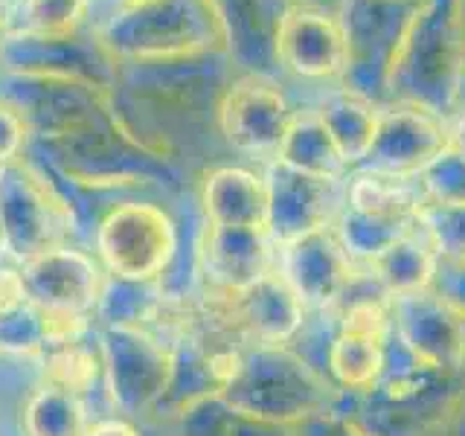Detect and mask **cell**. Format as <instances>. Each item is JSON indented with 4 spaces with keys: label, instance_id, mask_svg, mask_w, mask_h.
<instances>
[{
    "label": "cell",
    "instance_id": "22",
    "mask_svg": "<svg viewBox=\"0 0 465 436\" xmlns=\"http://www.w3.org/2000/svg\"><path fill=\"white\" fill-rule=\"evenodd\" d=\"M378 285L384 294L404 297L416 294V291H428L436 282V271H440V256L436 247L425 236V230L416 227L411 236L399 239L396 244H390L387 251L370 262Z\"/></svg>",
    "mask_w": 465,
    "mask_h": 436
},
{
    "label": "cell",
    "instance_id": "42",
    "mask_svg": "<svg viewBox=\"0 0 465 436\" xmlns=\"http://www.w3.org/2000/svg\"><path fill=\"white\" fill-rule=\"evenodd\" d=\"M6 15H9V0H0V21L6 24Z\"/></svg>",
    "mask_w": 465,
    "mask_h": 436
},
{
    "label": "cell",
    "instance_id": "31",
    "mask_svg": "<svg viewBox=\"0 0 465 436\" xmlns=\"http://www.w3.org/2000/svg\"><path fill=\"white\" fill-rule=\"evenodd\" d=\"M425 198L433 201H465V160L454 152H445L433 166H428L419 178Z\"/></svg>",
    "mask_w": 465,
    "mask_h": 436
},
{
    "label": "cell",
    "instance_id": "37",
    "mask_svg": "<svg viewBox=\"0 0 465 436\" xmlns=\"http://www.w3.org/2000/svg\"><path fill=\"white\" fill-rule=\"evenodd\" d=\"M442 436H465V396L457 401L454 413L448 416L445 428H442Z\"/></svg>",
    "mask_w": 465,
    "mask_h": 436
},
{
    "label": "cell",
    "instance_id": "14",
    "mask_svg": "<svg viewBox=\"0 0 465 436\" xmlns=\"http://www.w3.org/2000/svg\"><path fill=\"white\" fill-rule=\"evenodd\" d=\"M390 326L411 352L440 370L462 372L465 317L433 288L390 300Z\"/></svg>",
    "mask_w": 465,
    "mask_h": 436
},
{
    "label": "cell",
    "instance_id": "2",
    "mask_svg": "<svg viewBox=\"0 0 465 436\" xmlns=\"http://www.w3.org/2000/svg\"><path fill=\"white\" fill-rule=\"evenodd\" d=\"M96 47L114 62L169 64L224 55L230 33L218 0H152L116 6L94 29Z\"/></svg>",
    "mask_w": 465,
    "mask_h": 436
},
{
    "label": "cell",
    "instance_id": "5",
    "mask_svg": "<svg viewBox=\"0 0 465 436\" xmlns=\"http://www.w3.org/2000/svg\"><path fill=\"white\" fill-rule=\"evenodd\" d=\"M421 0H343L338 21L346 35L343 91H352L372 105H390V73L396 64L407 26Z\"/></svg>",
    "mask_w": 465,
    "mask_h": 436
},
{
    "label": "cell",
    "instance_id": "34",
    "mask_svg": "<svg viewBox=\"0 0 465 436\" xmlns=\"http://www.w3.org/2000/svg\"><path fill=\"white\" fill-rule=\"evenodd\" d=\"M433 291L442 294L465 317V265H448V262H440Z\"/></svg>",
    "mask_w": 465,
    "mask_h": 436
},
{
    "label": "cell",
    "instance_id": "23",
    "mask_svg": "<svg viewBox=\"0 0 465 436\" xmlns=\"http://www.w3.org/2000/svg\"><path fill=\"white\" fill-rule=\"evenodd\" d=\"M169 302V294L160 282H137L123 280V276L105 273L99 300H96V320L102 326H128V329H145L152 332L157 326Z\"/></svg>",
    "mask_w": 465,
    "mask_h": 436
},
{
    "label": "cell",
    "instance_id": "15",
    "mask_svg": "<svg viewBox=\"0 0 465 436\" xmlns=\"http://www.w3.org/2000/svg\"><path fill=\"white\" fill-rule=\"evenodd\" d=\"M262 178H265L268 193L265 230L273 244L285 247L314 230L329 227L338 181L312 178V174H302L280 160H271Z\"/></svg>",
    "mask_w": 465,
    "mask_h": 436
},
{
    "label": "cell",
    "instance_id": "41",
    "mask_svg": "<svg viewBox=\"0 0 465 436\" xmlns=\"http://www.w3.org/2000/svg\"><path fill=\"white\" fill-rule=\"evenodd\" d=\"M120 6H140V4H152V0H116Z\"/></svg>",
    "mask_w": 465,
    "mask_h": 436
},
{
    "label": "cell",
    "instance_id": "1",
    "mask_svg": "<svg viewBox=\"0 0 465 436\" xmlns=\"http://www.w3.org/2000/svg\"><path fill=\"white\" fill-rule=\"evenodd\" d=\"M465 396V375L419 361L390 326L384 370L363 392H341V411L370 436H436Z\"/></svg>",
    "mask_w": 465,
    "mask_h": 436
},
{
    "label": "cell",
    "instance_id": "16",
    "mask_svg": "<svg viewBox=\"0 0 465 436\" xmlns=\"http://www.w3.org/2000/svg\"><path fill=\"white\" fill-rule=\"evenodd\" d=\"M280 273L297 291L305 309H331L349 282H352V259L334 236V230L323 227L309 236L285 244Z\"/></svg>",
    "mask_w": 465,
    "mask_h": 436
},
{
    "label": "cell",
    "instance_id": "7",
    "mask_svg": "<svg viewBox=\"0 0 465 436\" xmlns=\"http://www.w3.org/2000/svg\"><path fill=\"white\" fill-rule=\"evenodd\" d=\"M0 230L6 253L24 262L64 244L73 233V210L62 193L26 160L0 166Z\"/></svg>",
    "mask_w": 465,
    "mask_h": 436
},
{
    "label": "cell",
    "instance_id": "24",
    "mask_svg": "<svg viewBox=\"0 0 465 436\" xmlns=\"http://www.w3.org/2000/svg\"><path fill=\"white\" fill-rule=\"evenodd\" d=\"M94 0H21L9 12L6 33L9 38L24 41H70L87 21Z\"/></svg>",
    "mask_w": 465,
    "mask_h": 436
},
{
    "label": "cell",
    "instance_id": "45",
    "mask_svg": "<svg viewBox=\"0 0 465 436\" xmlns=\"http://www.w3.org/2000/svg\"><path fill=\"white\" fill-rule=\"evenodd\" d=\"M462 375H465V361H462Z\"/></svg>",
    "mask_w": 465,
    "mask_h": 436
},
{
    "label": "cell",
    "instance_id": "33",
    "mask_svg": "<svg viewBox=\"0 0 465 436\" xmlns=\"http://www.w3.org/2000/svg\"><path fill=\"white\" fill-rule=\"evenodd\" d=\"M294 436H370V433H363L346 413L329 411V413H320V416L300 421L294 428Z\"/></svg>",
    "mask_w": 465,
    "mask_h": 436
},
{
    "label": "cell",
    "instance_id": "29",
    "mask_svg": "<svg viewBox=\"0 0 465 436\" xmlns=\"http://www.w3.org/2000/svg\"><path fill=\"white\" fill-rule=\"evenodd\" d=\"M50 346L47 312L26 297L0 309V355L38 358Z\"/></svg>",
    "mask_w": 465,
    "mask_h": 436
},
{
    "label": "cell",
    "instance_id": "35",
    "mask_svg": "<svg viewBox=\"0 0 465 436\" xmlns=\"http://www.w3.org/2000/svg\"><path fill=\"white\" fill-rule=\"evenodd\" d=\"M24 300V288H21V273H18V265L15 268H6L0 265V309H6V305Z\"/></svg>",
    "mask_w": 465,
    "mask_h": 436
},
{
    "label": "cell",
    "instance_id": "26",
    "mask_svg": "<svg viewBox=\"0 0 465 436\" xmlns=\"http://www.w3.org/2000/svg\"><path fill=\"white\" fill-rule=\"evenodd\" d=\"M38 361H41L44 384L62 387L79 399H84L105 378L99 341L91 343L87 338H79V341L53 343L38 355Z\"/></svg>",
    "mask_w": 465,
    "mask_h": 436
},
{
    "label": "cell",
    "instance_id": "27",
    "mask_svg": "<svg viewBox=\"0 0 465 436\" xmlns=\"http://www.w3.org/2000/svg\"><path fill=\"white\" fill-rule=\"evenodd\" d=\"M416 227H419V218L367 215V213H358L343 203L338 224H334V236H338V242L343 244L349 259L372 262L381 256L390 244L411 236Z\"/></svg>",
    "mask_w": 465,
    "mask_h": 436
},
{
    "label": "cell",
    "instance_id": "10",
    "mask_svg": "<svg viewBox=\"0 0 465 436\" xmlns=\"http://www.w3.org/2000/svg\"><path fill=\"white\" fill-rule=\"evenodd\" d=\"M210 297H215L207 305L210 317L247 341V346H285L305 323V302L280 271H271L242 291H213Z\"/></svg>",
    "mask_w": 465,
    "mask_h": 436
},
{
    "label": "cell",
    "instance_id": "38",
    "mask_svg": "<svg viewBox=\"0 0 465 436\" xmlns=\"http://www.w3.org/2000/svg\"><path fill=\"white\" fill-rule=\"evenodd\" d=\"M448 131H450V152L465 160V111L454 116V123H450Z\"/></svg>",
    "mask_w": 465,
    "mask_h": 436
},
{
    "label": "cell",
    "instance_id": "46",
    "mask_svg": "<svg viewBox=\"0 0 465 436\" xmlns=\"http://www.w3.org/2000/svg\"><path fill=\"white\" fill-rule=\"evenodd\" d=\"M436 436H442V433H436Z\"/></svg>",
    "mask_w": 465,
    "mask_h": 436
},
{
    "label": "cell",
    "instance_id": "11",
    "mask_svg": "<svg viewBox=\"0 0 465 436\" xmlns=\"http://www.w3.org/2000/svg\"><path fill=\"white\" fill-rule=\"evenodd\" d=\"M448 149L450 131L445 120L411 105H387L378 116L370 152L355 169L419 181L421 172L433 166Z\"/></svg>",
    "mask_w": 465,
    "mask_h": 436
},
{
    "label": "cell",
    "instance_id": "39",
    "mask_svg": "<svg viewBox=\"0 0 465 436\" xmlns=\"http://www.w3.org/2000/svg\"><path fill=\"white\" fill-rule=\"evenodd\" d=\"M291 4H302V6H314V9H326V12H338L343 0H291Z\"/></svg>",
    "mask_w": 465,
    "mask_h": 436
},
{
    "label": "cell",
    "instance_id": "18",
    "mask_svg": "<svg viewBox=\"0 0 465 436\" xmlns=\"http://www.w3.org/2000/svg\"><path fill=\"white\" fill-rule=\"evenodd\" d=\"M201 210L207 224L265 227V215H268L265 178L244 166L210 169L201 181Z\"/></svg>",
    "mask_w": 465,
    "mask_h": 436
},
{
    "label": "cell",
    "instance_id": "25",
    "mask_svg": "<svg viewBox=\"0 0 465 436\" xmlns=\"http://www.w3.org/2000/svg\"><path fill=\"white\" fill-rule=\"evenodd\" d=\"M87 421L84 399L73 392L44 384L29 392L21 407V431L24 436H84Z\"/></svg>",
    "mask_w": 465,
    "mask_h": 436
},
{
    "label": "cell",
    "instance_id": "43",
    "mask_svg": "<svg viewBox=\"0 0 465 436\" xmlns=\"http://www.w3.org/2000/svg\"><path fill=\"white\" fill-rule=\"evenodd\" d=\"M6 253V242H4V230H0V256Z\"/></svg>",
    "mask_w": 465,
    "mask_h": 436
},
{
    "label": "cell",
    "instance_id": "21",
    "mask_svg": "<svg viewBox=\"0 0 465 436\" xmlns=\"http://www.w3.org/2000/svg\"><path fill=\"white\" fill-rule=\"evenodd\" d=\"M314 114L329 128L331 140L338 143V149L349 164V169L361 166V160L367 157L370 145L375 140V128H378L381 108L372 105L370 99L352 94V91H343V87L338 84L334 91H329L323 99L317 102Z\"/></svg>",
    "mask_w": 465,
    "mask_h": 436
},
{
    "label": "cell",
    "instance_id": "12",
    "mask_svg": "<svg viewBox=\"0 0 465 436\" xmlns=\"http://www.w3.org/2000/svg\"><path fill=\"white\" fill-rule=\"evenodd\" d=\"M24 297L44 312L87 314L96 309L105 271L99 262L70 244H58L18 262Z\"/></svg>",
    "mask_w": 465,
    "mask_h": 436
},
{
    "label": "cell",
    "instance_id": "28",
    "mask_svg": "<svg viewBox=\"0 0 465 436\" xmlns=\"http://www.w3.org/2000/svg\"><path fill=\"white\" fill-rule=\"evenodd\" d=\"M181 436H294V428L273 425L230 407L222 396L198 401L178 419Z\"/></svg>",
    "mask_w": 465,
    "mask_h": 436
},
{
    "label": "cell",
    "instance_id": "36",
    "mask_svg": "<svg viewBox=\"0 0 465 436\" xmlns=\"http://www.w3.org/2000/svg\"><path fill=\"white\" fill-rule=\"evenodd\" d=\"M84 436H140V431L128 419H102L94 421Z\"/></svg>",
    "mask_w": 465,
    "mask_h": 436
},
{
    "label": "cell",
    "instance_id": "17",
    "mask_svg": "<svg viewBox=\"0 0 465 436\" xmlns=\"http://www.w3.org/2000/svg\"><path fill=\"white\" fill-rule=\"evenodd\" d=\"M198 259L213 291H242L276 271L273 239L265 227L207 224L198 244Z\"/></svg>",
    "mask_w": 465,
    "mask_h": 436
},
{
    "label": "cell",
    "instance_id": "6",
    "mask_svg": "<svg viewBox=\"0 0 465 436\" xmlns=\"http://www.w3.org/2000/svg\"><path fill=\"white\" fill-rule=\"evenodd\" d=\"M94 242L105 273L160 282L178 256V224L152 201H123L99 218Z\"/></svg>",
    "mask_w": 465,
    "mask_h": 436
},
{
    "label": "cell",
    "instance_id": "13",
    "mask_svg": "<svg viewBox=\"0 0 465 436\" xmlns=\"http://www.w3.org/2000/svg\"><path fill=\"white\" fill-rule=\"evenodd\" d=\"M276 67L305 82H341L346 70V35L338 12L291 4L273 41Z\"/></svg>",
    "mask_w": 465,
    "mask_h": 436
},
{
    "label": "cell",
    "instance_id": "20",
    "mask_svg": "<svg viewBox=\"0 0 465 436\" xmlns=\"http://www.w3.org/2000/svg\"><path fill=\"white\" fill-rule=\"evenodd\" d=\"M273 160L323 181H343L346 172H352L343 160L338 143L331 140L329 128L314 111L294 114Z\"/></svg>",
    "mask_w": 465,
    "mask_h": 436
},
{
    "label": "cell",
    "instance_id": "32",
    "mask_svg": "<svg viewBox=\"0 0 465 436\" xmlns=\"http://www.w3.org/2000/svg\"><path fill=\"white\" fill-rule=\"evenodd\" d=\"M26 137L29 128L24 123V116L9 102L0 99V166H9L15 160H21Z\"/></svg>",
    "mask_w": 465,
    "mask_h": 436
},
{
    "label": "cell",
    "instance_id": "3",
    "mask_svg": "<svg viewBox=\"0 0 465 436\" xmlns=\"http://www.w3.org/2000/svg\"><path fill=\"white\" fill-rule=\"evenodd\" d=\"M465 96V21L460 0H421L390 73V105L454 120Z\"/></svg>",
    "mask_w": 465,
    "mask_h": 436
},
{
    "label": "cell",
    "instance_id": "30",
    "mask_svg": "<svg viewBox=\"0 0 465 436\" xmlns=\"http://www.w3.org/2000/svg\"><path fill=\"white\" fill-rule=\"evenodd\" d=\"M419 227L448 265H465V201L425 198L419 207Z\"/></svg>",
    "mask_w": 465,
    "mask_h": 436
},
{
    "label": "cell",
    "instance_id": "19",
    "mask_svg": "<svg viewBox=\"0 0 465 436\" xmlns=\"http://www.w3.org/2000/svg\"><path fill=\"white\" fill-rule=\"evenodd\" d=\"M390 334V332H387ZM387 334H372L338 323L326 343V378L341 392L370 390L384 370Z\"/></svg>",
    "mask_w": 465,
    "mask_h": 436
},
{
    "label": "cell",
    "instance_id": "9",
    "mask_svg": "<svg viewBox=\"0 0 465 436\" xmlns=\"http://www.w3.org/2000/svg\"><path fill=\"white\" fill-rule=\"evenodd\" d=\"M294 108L280 79L244 70L218 96L215 120L224 140L242 154L276 157V149L294 120Z\"/></svg>",
    "mask_w": 465,
    "mask_h": 436
},
{
    "label": "cell",
    "instance_id": "4",
    "mask_svg": "<svg viewBox=\"0 0 465 436\" xmlns=\"http://www.w3.org/2000/svg\"><path fill=\"white\" fill-rule=\"evenodd\" d=\"M218 396L242 413L297 428L305 419L329 413L341 390L294 349L251 343L242 346L232 375Z\"/></svg>",
    "mask_w": 465,
    "mask_h": 436
},
{
    "label": "cell",
    "instance_id": "40",
    "mask_svg": "<svg viewBox=\"0 0 465 436\" xmlns=\"http://www.w3.org/2000/svg\"><path fill=\"white\" fill-rule=\"evenodd\" d=\"M6 41H9V33H6V24L0 21V55H4V50H6Z\"/></svg>",
    "mask_w": 465,
    "mask_h": 436
},
{
    "label": "cell",
    "instance_id": "44",
    "mask_svg": "<svg viewBox=\"0 0 465 436\" xmlns=\"http://www.w3.org/2000/svg\"><path fill=\"white\" fill-rule=\"evenodd\" d=\"M460 9H462V21H465V0H460Z\"/></svg>",
    "mask_w": 465,
    "mask_h": 436
},
{
    "label": "cell",
    "instance_id": "8",
    "mask_svg": "<svg viewBox=\"0 0 465 436\" xmlns=\"http://www.w3.org/2000/svg\"><path fill=\"white\" fill-rule=\"evenodd\" d=\"M105 387L114 407L125 416H149L166 396L172 378V349L145 329H99Z\"/></svg>",
    "mask_w": 465,
    "mask_h": 436
}]
</instances>
